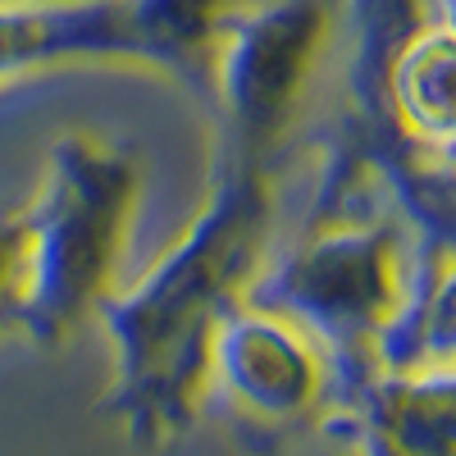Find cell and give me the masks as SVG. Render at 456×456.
Returning a JSON list of instances; mask_svg holds the SVG:
<instances>
[{
	"instance_id": "6",
	"label": "cell",
	"mask_w": 456,
	"mask_h": 456,
	"mask_svg": "<svg viewBox=\"0 0 456 456\" xmlns=\"http://www.w3.org/2000/svg\"><path fill=\"white\" fill-rule=\"evenodd\" d=\"M206 388H215L247 425L274 434L329 411L333 370L306 329L247 297L210 338Z\"/></svg>"
},
{
	"instance_id": "7",
	"label": "cell",
	"mask_w": 456,
	"mask_h": 456,
	"mask_svg": "<svg viewBox=\"0 0 456 456\" xmlns=\"http://www.w3.org/2000/svg\"><path fill=\"white\" fill-rule=\"evenodd\" d=\"M329 425L365 456H452L456 452V374H384L329 411Z\"/></svg>"
},
{
	"instance_id": "8",
	"label": "cell",
	"mask_w": 456,
	"mask_h": 456,
	"mask_svg": "<svg viewBox=\"0 0 456 456\" xmlns=\"http://www.w3.org/2000/svg\"><path fill=\"white\" fill-rule=\"evenodd\" d=\"M452 238L425 233L411 288L402 306L374 338V370L384 374H425L452 370L456 347V260Z\"/></svg>"
},
{
	"instance_id": "4",
	"label": "cell",
	"mask_w": 456,
	"mask_h": 456,
	"mask_svg": "<svg viewBox=\"0 0 456 456\" xmlns=\"http://www.w3.org/2000/svg\"><path fill=\"white\" fill-rule=\"evenodd\" d=\"M242 0H51L0 5V83L64 69H146L206 96L210 46Z\"/></svg>"
},
{
	"instance_id": "3",
	"label": "cell",
	"mask_w": 456,
	"mask_h": 456,
	"mask_svg": "<svg viewBox=\"0 0 456 456\" xmlns=\"http://www.w3.org/2000/svg\"><path fill=\"white\" fill-rule=\"evenodd\" d=\"M142 187L133 142L73 128L46 146L42 183L23 206L28 292L19 329L32 342H69L124 283Z\"/></svg>"
},
{
	"instance_id": "1",
	"label": "cell",
	"mask_w": 456,
	"mask_h": 456,
	"mask_svg": "<svg viewBox=\"0 0 456 456\" xmlns=\"http://www.w3.org/2000/svg\"><path fill=\"white\" fill-rule=\"evenodd\" d=\"M279 169L215 151L206 206L96 311L114 347L110 406L137 447H169L206 402L210 338L274 251Z\"/></svg>"
},
{
	"instance_id": "5",
	"label": "cell",
	"mask_w": 456,
	"mask_h": 456,
	"mask_svg": "<svg viewBox=\"0 0 456 456\" xmlns=\"http://www.w3.org/2000/svg\"><path fill=\"white\" fill-rule=\"evenodd\" d=\"M333 32V0H242L224 19L201 96L219 124V156L279 169L311 105Z\"/></svg>"
},
{
	"instance_id": "10",
	"label": "cell",
	"mask_w": 456,
	"mask_h": 456,
	"mask_svg": "<svg viewBox=\"0 0 456 456\" xmlns=\"http://www.w3.org/2000/svg\"><path fill=\"white\" fill-rule=\"evenodd\" d=\"M0 5H51V0H0Z\"/></svg>"
},
{
	"instance_id": "9",
	"label": "cell",
	"mask_w": 456,
	"mask_h": 456,
	"mask_svg": "<svg viewBox=\"0 0 456 456\" xmlns=\"http://www.w3.org/2000/svg\"><path fill=\"white\" fill-rule=\"evenodd\" d=\"M28 292V224L23 210L0 215V329H19Z\"/></svg>"
},
{
	"instance_id": "2",
	"label": "cell",
	"mask_w": 456,
	"mask_h": 456,
	"mask_svg": "<svg viewBox=\"0 0 456 456\" xmlns=\"http://www.w3.org/2000/svg\"><path fill=\"white\" fill-rule=\"evenodd\" d=\"M420 242L425 233L406 219L384 174L342 133L301 238L279 256L270 251L251 283V301L301 324L324 352L333 370L329 411L374 374V338L402 306Z\"/></svg>"
}]
</instances>
